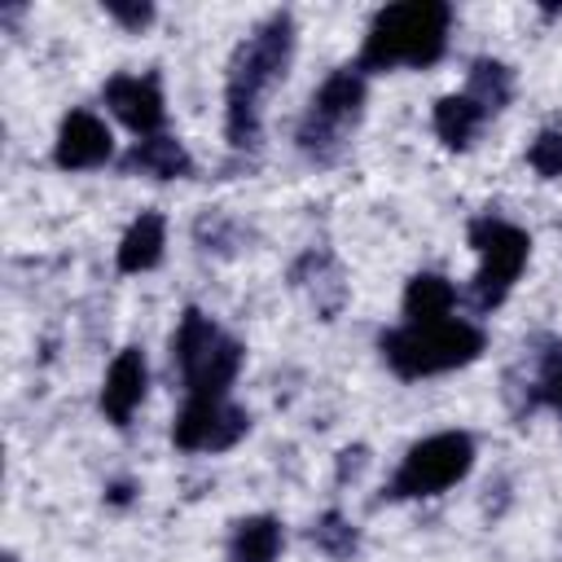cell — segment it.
Returning <instances> with one entry per match:
<instances>
[{
    "instance_id": "cell-7",
    "label": "cell",
    "mask_w": 562,
    "mask_h": 562,
    "mask_svg": "<svg viewBox=\"0 0 562 562\" xmlns=\"http://www.w3.org/2000/svg\"><path fill=\"white\" fill-rule=\"evenodd\" d=\"M470 246L479 250V272L470 281V303L479 312H492L514 290V281H518V272L527 263L531 237L518 224H509V220L483 215V220L470 224Z\"/></svg>"
},
{
    "instance_id": "cell-8",
    "label": "cell",
    "mask_w": 562,
    "mask_h": 562,
    "mask_svg": "<svg viewBox=\"0 0 562 562\" xmlns=\"http://www.w3.org/2000/svg\"><path fill=\"white\" fill-rule=\"evenodd\" d=\"M246 430L250 417L228 395H184V408L171 422V443L184 452H224Z\"/></svg>"
},
{
    "instance_id": "cell-15",
    "label": "cell",
    "mask_w": 562,
    "mask_h": 562,
    "mask_svg": "<svg viewBox=\"0 0 562 562\" xmlns=\"http://www.w3.org/2000/svg\"><path fill=\"white\" fill-rule=\"evenodd\" d=\"M281 522L272 514H255L241 518L228 536V562H277L281 553Z\"/></svg>"
},
{
    "instance_id": "cell-1",
    "label": "cell",
    "mask_w": 562,
    "mask_h": 562,
    "mask_svg": "<svg viewBox=\"0 0 562 562\" xmlns=\"http://www.w3.org/2000/svg\"><path fill=\"white\" fill-rule=\"evenodd\" d=\"M290 57H294V22L290 13H272L263 18L246 44L237 48L233 66H228V145L233 149H255L259 145V101L272 83L285 79L290 70Z\"/></svg>"
},
{
    "instance_id": "cell-20",
    "label": "cell",
    "mask_w": 562,
    "mask_h": 562,
    "mask_svg": "<svg viewBox=\"0 0 562 562\" xmlns=\"http://www.w3.org/2000/svg\"><path fill=\"white\" fill-rule=\"evenodd\" d=\"M527 162L536 167V176L558 180V176H562V132H558V127H544V132L531 140Z\"/></svg>"
},
{
    "instance_id": "cell-17",
    "label": "cell",
    "mask_w": 562,
    "mask_h": 562,
    "mask_svg": "<svg viewBox=\"0 0 562 562\" xmlns=\"http://www.w3.org/2000/svg\"><path fill=\"white\" fill-rule=\"evenodd\" d=\"M509 92H514V70H509L505 61L483 57V61H474V66H470L465 97H470V101H479V105H483V114L505 110V105H509Z\"/></svg>"
},
{
    "instance_id": "cell-5",
    "label": "cell",
    "mask_w": 562,
    "mask_h": 562,
    "mask_svg": "<svg viewBox=\"0 0 562 562\" xmlns=\"http://www.w3.org/2000/svg\"><path fill=\"white\" fill-rule=\"evenodd\" d=\"M364 114V70L360 66H338L325 75V83L312 92L303 119H299V149L312 162H334L347 145V132Z\"/></svg>"
},
{
    "instance_id": "cell-4",
    "label": "cell",
    "mask_w": 562,
    "mask_h": 562,
    "mask_svg": "<svg viewBox=\"0 0 562 562\" xmlns=\"http://www.w3.org/2000/svg\"><path fill=\"white\" fill-rule=\"evenodd\" d=\"M241 356H246L241 342L198 307H189L171 334V364L189 395H228V382L237 378Z\"/></svg>"
},
{
    "instance_id": "cell-13",
    "label": "cell",
    "mask_w": 562,
    "mask_h": 562,
    "mask_svg": "<svg viewBox=\"0 0 562 562\" xmlns=\"http://www.w3.org/2000/svg\"><path fill=\"white\" fill-rule=\"evenodd\" d=\"M162 246H167V220L158 211H140L127 224L123 241H119V272H149V268H158Z\"/></svg>"
},
{
    "instance_id": "cell-21",
    "label": "cell",
    "mask_w": 562,
    "mask_h": 562,
    "mask_svg": "<svg viewBox=\"0 0 562 562\" xmlns=\"http://www.w3.org/2000/svg\"><path fill=\"white\" fill-rule=\"evenodd\" d=\"M105 13H110L114 22H123V26H132V31H140V26L154 22V4H119V0H110Z\"/></svg>"
},
{
    "instance_id": "cell-16",
    "label": "cell",
    "mask_w": 562,
    "mask_h": 562,
    "mask_svg": "<svg viewBox=\"0 0 562 562\" xmlns=\"http://www.w3.org/2000/svg\"><path fill=\"white\" fill-rule=\"evenodd\" d=\"M483 105L470 101L465 92H452V97H439L435 101V136L448 145V149H465L474 140V132L483 127Z\"/></svg>"
},
{
    "instance_id": "cell-12",
    "label": "cell",
    "mask_w": 562,
    "mask_h": 562,
    "mask_svg": "<svg viewBox=\"0 0 562 562\" xmlns=\"http://www.w3.org/2000/svg\"><path fill=\"white\" fill-rule=\"evenodd\" d=\"M123 171H132V176H149V180H180V176H189L193 171V158H189V149L176 140V136H145V140H136L127 154H123Z\"/></svg>"
},
{
    "instance_id": "cell-9",
    "label": "cell",
    "mask_w": 562,
    "mask_h": 562,
    "mask_svg": "<svg viewBox=\"0 0 562 562\" xmlns=\"http://www.w3.org/2000/svg\"><path fill=\"white\" fill-rule=\"evenodd\" d=\"M105 105L145 140V136H158L167 110H162V88L154 75H114L105 88H101Z\"/></svg>"
},
{
    "instance_id": "cell-22",
    "label": "cell",
    "mask_w": 562,
    "mask_h": 562,
    "mask_svg": "<svg viewBox=\"0 0 562 562\" xmlns=\"http://www.w3.org/2000/svg\"><path fill=\"white\" fill-rule=\"evenodd\" d=\"M4 562H18V558H4Z\"/></svg>"
},
{
    "instance_id": "cell-2",
    "label": "cell",
    "mask_w": 562,
    "mask_h": 562,
    "mask_svg": "<svg viewBox=\"0 0 562 562\" xmlns=\"http://www.w3.org/2000/svg\"><path fill=\"white\" fill-rule=\"evenodd\" d=\"M448 26L452 9L443 0H408V4H386L373 13L364 48H360V70H395V66H435L448 48Z\"/></svg>"
},
{
    "instance_id": "cell-18",
    "label": "cell",
    "mask_w": 562,
    "mask_h": 562,
    "mask_svg": "<svg viewBox=\"0 0 562 562\" xmlns=\"http://www.w3.org/2000/svg\"><path fill=\"white\" fill-rule=\"evenodd\" d=\"M312 544L321 549V553H329V558H351L356 549H360V536H356V527L342 518V514H321L316 522H312Z\"/></svg>"
},
{
    "instance_id": "cell-14",
    "label": "cell",
    "mask_w": 562,
    "mask_h": 562,
    "mask_svg": "<svg viewBox=\"0 0 562 562\" xmlns=\"http://www.w3.org/2000/svg\"><path fill=\"white\" fill-rule=\"evenodd\" d=\"M452 303H457V290L448 277L439 272H417L404 290V316L413 325H430V321H448L452 316Z\"/></svg>"
},
{
    "instance_id": "cell-19",
    "label": "cell",
    "mask_w": 562,
    "mask_h": 562,
    "mask_svg": "<svg viewBox=\"0 0 562 562\" xmlns=\"http://www.w3.org/2000/svg\"><path fill=\"white\" fill-rule=\"evenodd\" d=\"M536 404H549L562 417V342L540 351V373H536Z\"/></svg>"
},
{
    "instance_id": "cell-6",
    "label": "cell",
    "mask_w": 562,
    "mask_h": 562,
    "mask_svg": "<svg viewBox=\"0 0 562 562\" xmlns=\"http://www.w3.org/2000/svg\"><path fill=\"white\" fill-rule=\"evenodd\" d=\"M474 465V439L465 430H439L422 443H413L386 487L391 501H422V496H439L452 483H461Z\"/></svg>"
},
{
    "instance_id": "cell-10",
    "label": "cell",
    "mask_w": 562,
    "mask_h": 562,
    "mask_svg": "<svg viewBox=\"0 0 562 562\" xmlns=\"http://www.w3.org/2000/svg\"><path fill=\"white\" fill-rule=\"evenodd\" d=\"M114 154V140H110V127L92 114V110H70L57 127V145H53V158L61 171H88V167H101L110 162Z\"/></svg>"
},
{
    "instance_id": "cell-11",
    "label": "cell",
    "mask_w": 562,
    "mask_h": 562,
    "mask_svg": "<svg viewBox=\"0 0 562 562\" xmlns=\"http://www.w3.org/2000/svg\"><path fill=\"white\" fill-rule=\"evenodd\" d=\"M145 386H149V364H145V351L140 347H123L101 382V413L105 422L114 426H127L132 413L140 408L145 400Z\"/></svg>"
},
{
    "instance_id": "cell-3",
    "label": "cell",
    "mask_w": 562,
    "mask_h": 562,
    "mask_svg": "<svg viewBox=\"0 0 562 562\" xmlns=\"http://www.w3.org/2000/svg\"><path fill=\"white\" fill-rule=\"evenodd\" d=\"M382 360L400 373V378H435V373H448V369H461L470 360H479L483 351V329L470 325V321H430V325H413L404 321L400 329H386L382 334Z\"/></svg>"
}]
</instances>
